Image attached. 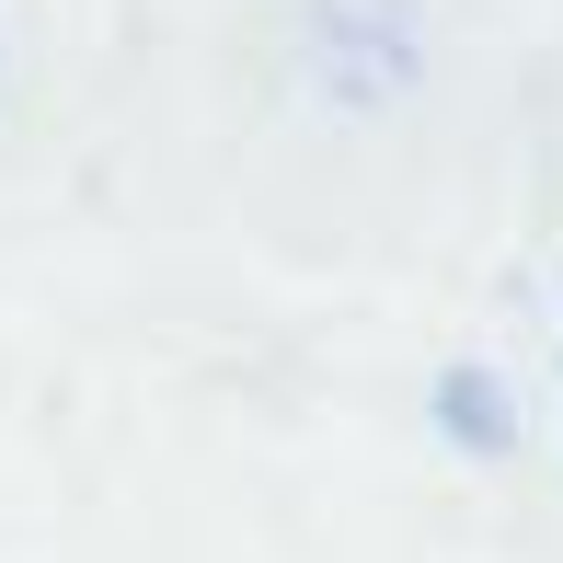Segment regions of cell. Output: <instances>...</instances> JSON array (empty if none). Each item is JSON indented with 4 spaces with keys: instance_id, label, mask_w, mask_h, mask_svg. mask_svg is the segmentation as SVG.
I'll return each mask as SVG.
<instances>
[{
    "instance_id": "cell-1",
    "label": "cell",
    "mask_w": 563,
    "mask_h": 563,
    "mask_svg": "<svg viewBox=\"0 0 563 563\" xmlns=\"http://www.w3.org/2000/svg\"><path fill=\"white\" fill-rule=\"evenodd\" d=\"M438 426H449V438H472V449H506L495 379H483V368H449V379H438Z\"/></svg>"
}]
</instances>
